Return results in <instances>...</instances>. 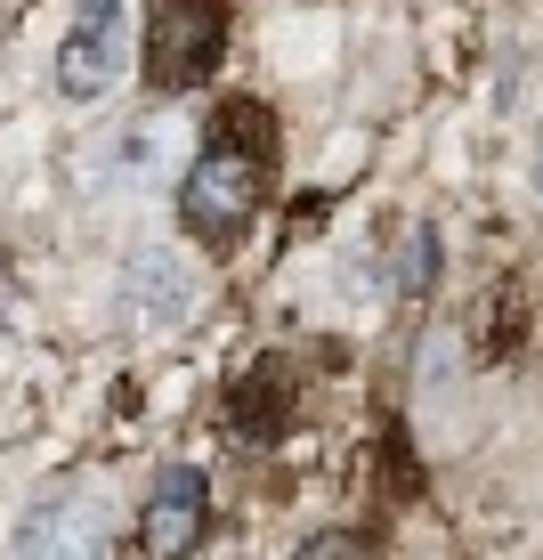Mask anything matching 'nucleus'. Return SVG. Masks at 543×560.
I'll return each instance as SVG.
<instances>
[{
  "mask_svg": "<svg viewBox=\"0 0 543 560\" xmlns=\"http://www.w3.org/2000/svg\"><path fill=\"white\" fill-rule=\"evenodd\" d=\"M276 163H284V130L268 98H244V90L220 98L179 171V236L196 253H236L276 196Z\"/></svg>",
  "mask_w": 543,
  "mask_h": 560,
  "instance_id": "f257e3e1",
  "label": "nucleus"
},
{
  "mask_svg": "<svg viewBox=\"0 0 543 560\" xmlns=\"http://www.w3.org/2000/svg\"><path fill=\"white\" fill-rule=\"evenodd\" d=\"M236 42V0H154L139 33V82L154 98H187L227 66Z\"/></svg>",
  "mask_w": 543,
  "mask_h": 560,
  "instance_id": "f03ea898",
  "label": "nucleus"
},
{
  "mask_svg": "<svg viewBox=\"0 0 543 560\" xmlns=\"http://www.w3.org/2000/svg\"><path fill=\"white\" fill-rule=\"evenodd\" d=\"M106 552H114V520L82 488L33 495L16 512V536H9V560H106Z\"/></svg>",
  "mask_w": 543,
  "mask_h": 560,
  "instance_id": "7ed1b4c3",
  "label": "nucleus"
},
{
  "mask_svg": "<svg viewBox=\"0 0 543 560\" xmlns=\"http://www.w3.org/2000/svg\"><path fill=\"white\" fill-rule=\"evenodd\" d=\"M122 82V0H73L66 42H57V98L98 106Z\"/></svg>",
  "mask_w": 543,
  "mask_h": 560,
  "instance_id": "20e7f679",
  "label": "nucleus"
},
{
  "mask_svg": "<svg viewBox=\"0 0 543 560\" xmlns=\"http://www.w3.org/2000/svg\"><path fill=\"white\" fill-rule=\"evenodd\" d=\"M211 545V479L196 463H170L139 512V560H196Z\"/></svg>",
  "mask_w": 543,
  "mask_h": 560,
  "instance_id": "39448f33",
  "label": "nucleus"
},
{
  "mask_svg": "<svg viewBox=\"0 0 543 560\" xmlns=\"http://www.w3.org/2000/svg\"><path fill=\"white\" fill-rule=\"evenodd\" d=\"M293 407H300V365L293 358H260L236 390H227V431L251 439V447H276V439L293 431Z\"/></svg>",
  "mask_w": 543,
  "mask_h": 560,
  "instance_id": "423d86ee",
  "label": "nucleus"
},
{
  "mask_svg": "<svg viewBox=\"0 0 543 560\" xmlns=\"http://www.w3.org/2000/svg\"><path fill=\"white\" fill-rule=\"evenodd\" d=\"M122 293L139 301V317H146V325H187V317H196V277H187V260H170L163 244L130 260Z\"/></svg>",
  "mask_w": 543,
  "mask_h": 560,
  "instance_id": "0eeeda50",
  "label": "nucleus"
},
{
  "mask_svg": "<svg viewBox=\"0 0 543 560\" xmlns=\"http://www.w3.org/2000/svg\"><path fill=\"white\" fill-rule=\"evenodd\" d=\"M438 284V228H405V253H398V293L422 301Z\"/></svg>",
  "mask_w": 543,
  "mask_h": 560,
  "instance_id": "6e6552de",
  "label": "nucleus"
},
{
  "mask_svg": "<svg viewBox=\"0 0 543 560\" xmlns=\"http://www.w3.org/2000/svg\"><path fill=\"white\" fill-rule=\"evenodd\" d=\"M293 560H381V545L365 528H317V536H300Z\"/></svg>",
  "mask_w": 543,
  "mask_h": 560,
  "instance_id": "1a4fd4ad",
  "label": "nucleus"
},
{
  "mask_svg": "<svg viewBox=\"0 0 543 560\" xmlns=\"http://www.w3.org/2000/svg\"><path fill=\"white\" fill-rule=\"evenodd\" d=\"M535 196H543V147H535Z\"/></svg>",
  "mask_w": 543,
  "mask_h": 560,
  "instance_id": "9d476101",
  "label": "nucleus"
}]
</instances>
